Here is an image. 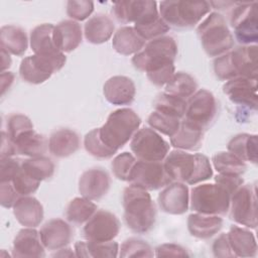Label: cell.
Wrapping results in <instances>:
<instances>
[{
    "instance_id": "obj_1",
    "label": "cell",
    "mask_w": 258,
    "mask_h": 258,
    "mask_svg": "<svg viewBox=\"0 0 258 258\" xmlns=\"http://www.w3.org/2000/svg\"><path fill=\"white\" fill-rule=\"evenodd\" d=\"M122 201L124 221L132 232L146 234L153 229L156 207L148 190L130 183L123 190Z\"/></svg>"
},
{
    "instance_id": "obj_2",
    "label": "cell",
    "mask_w": 258,
    "mask_h": 258,
    "mask_svg": "<svg viewBox=\"0 0 258 258\" xmlns=\"http://www.w3.org/2000/svg\"><path fill=\"white\" fill-rule=\"evenodd\" d=\"M163 165L172 181L195 185L213 176L210 159L202 153L191 154L184 150L174 149L168 152Z\"/></svg>"
},
{
    "instance_id": "obj_3",
    "label": "cell",
    "mask_w": 258,
    "mask_h": 258,
    "mask_svg": "<svg viewBox=\"0 0 258 258\" xmlns=\"http://www.w3.org/2000/svg\"><path fill=\"white\" fill-rule=\"evenodd\" d=\"M176 55L177 44L174 38L163 35L149 40L142 50L134 54L131 62L136 70L150 77L173 67Z\"/></svg>"
},
{
    "instance_id": "obj_4",
    "label": "cell",
    "mask_w": 258,
    "mask_h": 258,
    "mask_svg": "<svg viewBox=\"0 0 258 258\" xmlns=\"http://www.w3.org/2000/svg\"><path fill=\"white\" fill-rule=\"evenodd\" d=\"M141 119L130 108H121L113 111L108 116L105 124L99 128L102 141L111 149L118 151L137 132Z\"/></svg>"
},
{
    "instance_id": "obj_5",
    "label": "cell",
    "mask_w": 258,
    "mask_h": 258,
    "mask_svg": "<svg viewBox=\"0 0 258 258\" xmlns=\"http://www.w3.org/2000/svg\"><path fill=\"white\" fill-rule=\"evenodd\" d=\"M197 33L205 52L211 57H218L234 46V37L219 12L210 13L197 27Z\"/></svg>"
},
{
    "instance_id": "obj_6",
    "label": "cell",
    "mask_w": 258,
    "mask_h": 258,
    "mask_svg": "<svg viewBox=\"0 0 258 258\" xmlns=\"http://www.w3.org/2000/svg\"><path fill=\"white\" fill-rule=\"evenodd\" d=\"M210 11L208 1H161L158 8L163 21L175 28L194 27Z\"/></svg>"
},
{
    "instance_id": "obj_7",
    "label": "cell",
    "mask_w": 258,
    "mask_h": 258,
    "mask_svg": "<svg viewBox=\"0 0 258 258\" xmlns=\"http://www.w3.org/2000/svg\"><path fill=\"white\" fill-rule=\"evenodd\" d=\"M231 195L218 183H202L191 188L190 209L205 215L225 216L230 209Z\"/></svg>"
},
{
    "instance_id": "obj_8",
    "label": "cell",
    "mask_w": 258,
    "mask_h": 258,
    "mask_svg": "<svg viewBox=\"0 0 258 258\" xmlns=\"http://www.w3.org/2000/svg\"><path fill=\"white\" fill-rule=\"evenodd\" d=\"M67 61L63 52L50 54H32L24 57L19 67L20 78L32 85H38L48 80L52 74L62 69Z\"/></svg>"
},
{
    "instance_id": "obj_9",
    "label": "cell",
    "mask_w": 258,
    "mask_h": 258,
    "mask_svg": "<svg viewBox=\"0 0 258 258\" xmlns=\"http://www.w3.org/2000/svg\"><path fill=\"white\" fill-rule=\"evenodd\" d=\"M229 211L231 219L237 224L249 229L257 228L258 213L256 182L242 184L231 196Z\"/></svg>"
},
{
    "instance_id": "obj_10",
    "label": "cell",
    "mask_w": 258,
    "mask_h": 258,
    "mask_svg": "<svg viewBox=\"0 0 258 258\" xmlns=\"http://www.w3.org/2000/svg\"><path fill=\"white\" fill-rule=\"evenodd\" d=\"M257 2H236L230 16L235 37L242 45L256 44L258 41Z\"/></svg>"
},
{
    "instance_id": "obj_11",
    "label": "cell",
    "mask_w": 258,
    "mask_h": 258,
    "mask_svg": "<svg viewBox=\"0 0 258 258\" xmlns=\"http://www.w3.org/2000/svg\"><path fill=\"white\" fill-rule=\"evenodd\" d=\"M130 148L138 160L162 161L169 152V143L149 127L138 129L130 141Z\"/></svg>"
},
{
    "instance_id": "obj_12",
    "label": "cell",
    "mask_w": 258,
    "mask_h": 258,
    "mask_svg": "<svg viewBox=\"0 0 258 258\" xmlns=\"http://www.w3.org/2000/svg\"><path fill=\"white\" fill-rule=\"evenodd\" d=\"M216 115L217 101L212 92L200 89L186 100L184 120L204 131L212 125Z\"/></svg>"
},
{
    "instance_id": "obj_13",
    "label": "cell",
    "mask_w": 258,
    "mask_h": 258,
    "mask_svg": "<svg viewBox=\"0 0 258 258\" xmlns=\"http://www.w3.org/2000/svg\"><path fill=\"white\" fill-rule=\"evenodd\" d=\"M129 182L149 191L160 189L172 180L162 161L137 160L131 171Z\"/></svg>"
},
{
    "instance_id": "obj_14",
    "label": "cell",
    "mask_w": 258,
    "mask_h": 258,
    "mask_svg": "<svg viewBox=\"0 0 258 258\" xmlns=\"http://www.w3.org/2000/svg\"><path fill=\"white\" fill-rule=\"evenodd\" d=\"M112 14L119 22H133L134 25L148 23L160 16L157 3L149 0L116 2L112 6Z\"/></svg>"
},
{
    "instance_id": "obj_15",
    "label": "cell",
    "mask_w": 258,
    "mask_h": 258,
    "mask_svg": "<svg viewBox=\"0 0 258 258\" xmlns=\"http://www.w3.org/2000/svg\"><path fill=\"white\" fill-rule=\"evenodd\" d=\"M120 228V221L113 213L99 210L85 224L83 236L89 241L108 242L118 236Z\"/></svg>"
},
{
    "instance_id": "obj_16",
    "label": "cell",
    "mask_w": 258,
    "mask_h": 258,
    "mask_svg": "<svg viewBox=\"0 0 258 258\" xmlns=\"http://www.w3.org/2000/svg\"><path fill=\"white\" fill-rule=\"evenodd\" d=\"M223 92L229 100L243 108L257 110V80L237 77L227 81Z\"/></svg>"
},
{
    "instance_id": "obj_17",
    "label": "cell",
    "mask_w": 258,
    "mask_h": 258,
    "mask_svg": "<svg viewBox=\"0 0 258 258\" xmlns=\"http://www.w3.org/2000/svg\"><path fill=\"white\" fill-rule=\"evenodd\" d=\"M158 206L169 215H182L188 211L189 191L185 183L172 181L159 192Z\"/></svg>"
},
{
    "instance_id": "obj_18",
    "label": "cell",
    "mask_w": 258,
    "mask_h": 258,
    "mask_svg": "<svg viewBox=\"0 0 258 258\" xmlns=\"http://www.w3.org/2000/svg\"><path fill=\"white\" fill-rule=\"evenodd\" d=\"M110 175L100 167L90 168L82 173L79 179V191L82 197L91 201H100L109 191Z\"/></svg>"
},
{
    "instance_id": "obj_19",
    "label": "cell",
    "mask_w": 258,
    "mask_h": 258,
    "mask_svg": "<svg viewBox=\"0 0 258 258\" xmlns=\"http://www.w3.org/2000/svg\"><path fill=\"white\" fill-rule=\"evenodd\" d=\"M40 239L45 249L58 250L67 247L73 240L74 231L69 223L61 219H51L39 230Z\"/></svg>"
},
{
    "instance_id": "obj_20",
    "label": "cell",
    "mask_w": 258,
    "mask_h": 258,
    "mask_svg": "<svg viewBox=\"0 0 258 258\" xmlns=\"http://www.w3.org/2000/svg\"><path fill=\"white\" fill-rule=\"evenodd\" d=\"M105 99L112 105H130L136 94L134 82L126 76H114L106 81L103 86Z\"/></svg>"
},
{
    "instance_id": "obj_21",
    "label": "cell",
    "mask_w": 258,
    "mask_h": 258,
    "mask_svg": "<svg viewBox=\"0 0 258 258\" xmlns=\"http://www.w3.org/2000/svg\"><path fill=\"white\" fill-rule=\"evenodd\" d=\"M45 247L35 228L21 229L13 240L12 256L20 258H42Z\"/></svg>"
},
{
    "instance_id": "obj_22",
    "label": "cell",
    "mask_w": 258,
    "mask_h": 258,
    "mask_svg": "<svg viewBox=\"0 0 258 258\" xmlns=\"http://www.w3.org/2000/svg\"><path fill=\"white\" fill-rule=\"evenodd\" d=\"M230 55L237 77L257 80L258 47L256 44L238 46L230 51Z\"/></svg>"
},
{
    "instance_id": "obj_23",
    "label": "cell",
    "mask_w": 258,
    "mask_h": 258,
    "mask_svg": "<svg viewBox=\"0 0 258 258\" xmlns=\"http://www.w3.org/2000/svg\"><path fill=\"white\" fill-rule=\"evenodd\" d=\"M52 36L58 50L63 53L71 52L82 43V26L78 21L72 19L62 20L54 26Z\"/></svg>"
},
{
    "instance_id": "obj_24",
    "label": "cell",
    "mask_w": 258,
    "mask_h": 258,
    "mask_svg": "<svg viewBox=\"0 0 258 258\" xmlns=\"http://www.w3.org/2000/svg\"><path fill=\"white\" fill-rule=\"evenodd\" d=\"M12 209L17 222L26 228H36L43 220V207L34 197H20Z\"/></svg>"
},
{
    "instance_id": "obj_25",
    "label": "cell",
    "mask_w": 258,
    "mask_h": 258,
    "mask_svg": "<svg viewBox=\"0 0 258 258\" xmlns=\"http://www.w3.org/2000/svg\"><path fill=\"white\" fill-rule=\"evenodd\" d=\"M79 134L69 128H61L52 132L48 138L49 152L58 158L68 157L80 149Z\"/></svg>"
},
{
    "instance_id": "obj_26",
    "label": "cell",
    "mask_w": 258,
    "mask_h": 258,
    "mask_svg": "<svg viewBox=\"0 0 258 258\" xmlns=\"http://www.w3.org/2000/svg\"><path fill=\"white\" fill-rule=\"evenodd\" d=\"M223 227V219L216 215L192 213L187 218V230L192 237L209 239L218 234Z\"/></svg>"
},
{
    "instance_id": "obj_27",
    "label": "cell",
    "mask_w": 258,
    "mask_h": 258,
    "mask_svg": "<svg viewBox=\"0 0 258 258\" xmlns=\"http://www.w3.org/2000/svg\"><path fill=\"white\" fill-rule=\"evenodd\" d=\"M115 24L113 20L106 14L98 13L85 23L84 35L88 42L93 44H101L107 42L113 35Z\"/></svg>"
},
{
    "instance_id": "obj_28",
    "label": "cell",
    "mask_w": 258,
    "mask_h": 258,
    "mask_svg": "<svg viewBox=\"0 0 258 258\" xmlns=\"http://www.w3.org/2000/svg\"><path fill=\"white\" fill-rule=\"evenodd\" d=\"M204 130L183 120L176 133L170 137V145L175 149L184 151H197L202 147Z\"/></svg>"
},
{
    "instance_id": "obj_29",
    "label": "cell",
    "mask_w": 258,
    "mask_h": 258,
    "mask_svg": "<svg viewBox=\"0 0 258 258\" xmlns=\"http://www.w3.org/2000/svg\"><path fill=\"white\" fill-rule=\"evenodd\" d=\"M235 257H256L257 243L254 234L239 226H232L227 233Z\"/></svg>"
},
{
    "instance_id": "obj_30",
    "label": "cell",
    "mask_w": 258,
    "mask_h": 258,
    "mask_svg": "<svg viewBox=\"0 0 258 258\" xmlns=\"http://www.w3.org/2000/svg\"><path fill=\"white\" fill-rule=\"evenodd\" d=\"M13 142L16 147L17 154L28 157L42 156L48 150L47 138L34 131V129L27 130L18 135Z\"/></svg>"
},
{
    "instance_id": "obj_31",
    "label": "cell",
    "mask_w": 258,
    "mask_h": 258,
    "mask_svg": "<svg viewBox=\"0 0 258 258\" xmlns=\"http://www.w3.org/2000/svg\"><path fill=\"white\" fill-rule=\"evenodd\" d=\"M258 138L256 134L240 133L228 142V151L244 162L257 164Z\"/></svg>"
},
{
    "instance_id": "obj_32",
    "label": "cell",
    "mask_w": 258,
    "mask_h": 258,
    "mask_svg": "<svg viewBox=\"0 0 258 258\" xmlns=\"http://www.w3.org/2000/svg\"><path fill=\"white\" fill-rule=\"evenodd\" d=\"M146 41L133 26H122L113 35L112 46L120 54L130 55L142 50Z\"/></svg>"
},
{
    "instance_id": "obj_33",
    "label": "cell",
    "mask_w": 258,
    "mask_h": 258,
    "mask_svg": "<svg viewBox=\"0 0 258 258\" xmlns=\"http://www.w3.org/2000/svg\"><path fill=\"white\" fill-rule=\"evenodd\" d=\"M1 48L7 52L21 56L28 47V38L23 28L16 25H4L0 29Z\"/></svg>"
},
{
    "instance_id": "obj_34",
    "label": "cell",
    "mask_w": 258,
    "mask_h": 258,
    "mask_svg": "<svg viewBox=\"0 0 258 258\" xmlns=\"http://www.w3.org/2000/svg\"><path fill=\"white\" fill-rule=\"evenodd\" d=\"M74 248L78 257L115 258L119 255V244L113 240L108 242L78 241Z\"/></svg>"
},
{
    "instance_id": "obj_35",
    "label": "cell",
    "mask_w": 258,
    "mask_h": 258,
    "mask_svg": "<svg viewBox=\"0 0 258 258\" xmlns=\"http://www.w3.org/2000/svg\"><path fill=\"white\" fill-rule=\"evenodd\" d=\"M53 28L51 23H43L35 26L30 32V47L36 54H50L60 50L53 41Z\"/></svg>"
},
{
    "instance_id": "obj_36",
    "label": "cell",
    "mask_w": 258,
    "mask_h": 258,
    "mask_svg": "<svg viewBox=\"0 0 258 258\" xmlns=\"http://www.w3.org/2000/svg\"><path fill=\"white\" fill-rule=\"evenodd\" d=\"M97 205L93 201L84 197L73 199L66 208L67 220L76 226L86 224L89 219L97 212Z\"/></svg>"
},
{
    "instance_id": "obj_37",
    "label": "cell",
    "mask_w": 258,
    "mask_h": 258,
    "mask_svg": "<svg viewBox=\"0 0 258 258\" xmlns=\"http://www.w3.org/2000/svg\"><path fill=\"white\" fill-rule=\"evenodd\" d=\"M198 91L196 79L184 72L174 73L170 81L165 85L164 93L187 100Z\"/></svg>"
},
{
    "instance_id": "obj_38",
    "label": "cell",
    "mask_w": 258,
    "mask_h": 258,
    "mask_svg": "<svg viewBox=\"0 0 258 258\" xmlns=\"http://www.w3.org/2000/svg\"><path fill=\"white\" fill-rule=\"evenodd\" d=\"M21 167L28 176L37 181L50 178L53 175L55 168L53 161L44 155L29 157L22 160Z\"/></svg>"
},
{
    "instance_id": "obj_39",
    "label": "cell",
    "mask_w": 258,
    "mask_h": 258,
    "mask_svg": "<svg viewBox=\"0 0 258 258\" xmlns=\"http://www.w3.org/2000/svg\"><path fill=\"white\" fill-rule=\"evenodd\" d=\"M214 168L219 173H231L242 175L246 169V162L239 159L229 151H219L212 157Z\"/></svg>"
},
{
    "instance_id": "obj_40",
    "label": "cell",
    "mask_w": 258,
    "mask_h": 258,
    "mask_svg": "<svg viewBox=\"0 0 258 258\" xmlns=\"http://www.w3.org/2000/svg\"><path fill=\"white\" fill-rule=\"evenodd\" d=\"M186 100L181 98L161 93L154 101V110L162 114L172 116L178 119H182L185 114Z\"/></svg>"
},
{
    "instance_id": "obj_41",
    "label": "cell",
    "mask_w": 258,
    "mask_h": 258,
    "mask_svg": "<svg viewBox=\"0 0 258 258\" xmlns=\"http://www.w3.org/2000/svg\"><path fill=\"white\" fill-rule=\"evenodd\" d=\"M84 147L89 154L99 159H109L117 153L102 141L99 128H95L85 135Z\"/></svg>"
},
{
    "instance_id": "obj_42",
    "label": "cell",
    "mask_w": 258,
    "mask_h": 258,
    "mask_svg": "<svg viewBox=\"0 0 258 258\" xmlns=\"http://www.w3.org/2000/svg\"><path fill=\"white\" fill-rule=\"evenodd\" d=\"M148 125L158 133L171 137L176 133L180 126V119L162 114L158 111H153L147 118Z\"/></svg>"
},
{
    "instance_id": "obj_43",
    "label": "cell",
    "mask_w": 258,
    "mask_h": 258,
    "mask_svg": "<svg viewBox=\"0 0 258 258\" xmlns=\"http://www.w3.org/2000/svg\"><path fill=\"white\" fill-rule=\"evenodd\" d=\"M122 258L127 257H153V249L151 246L140 239L129 238L126 239L119 249V255Z\"/></svg>"
},
{
    "instance_id": "obj_44",
    "label": "cell",
    "mask_w": 258,
    "mask_h": 258,
    "mask_svg": "<svg viewBox=\"0 0 258 258\" xmlns=\"http://www.w3.org/2000/svg\"><path fill=\"white\" fill-rule=\"evenodd\" d=\"M136 157L130 152H122L114 157L111 168L115 177L122 181H129L131 171L136 163Z\"/></svg>"
},
{
    "instance_id": "obj_45",
    "label": "cell",
    "mask_w": 258,
    "mask_h": 258,
    "mask_svg": "<svg viewBox=\"0 0 258 258\" xmlns=\"http://www.w3.org/2000/svg\"><path fill=\"white\" fill-rule=\"evenodd\" d=\"M94 11V2L89 0H70L67 3V14L75 21L87 19Z\"/></svg>"
},
{
    "instance_id": "obj_46",
    "label": "cell",
    "mask_w": 258,
    "mask_h": 258,
    "mask_svg": "<svg viewBox=\"0 0 258 258\" xmlns=\"http://www.w3.org/2000/svg\"><path fill=\"white\" fill-rule=\"evenodd\" d=\"M15 188V190L18 192L20 197L24 196H30L31 194L35 192L40 184V181H37L30 176H28L23 170L22 167L20 170L13 176V178L10 180Z\"/></svg>"
},
{
    "instance_id": "obj_47",
    "label": "cell",
    "mask_w": 258,
    "mask_h": 258,
    "mask_svg": "<svg viewBox=\"0 0 258 258\" xmlns=\"http://www.w3.org/2000/svg\"><path fill=\"white\" fill-rule=\"evenodd\" d=\"M30 129H33V124L31 120L23 114H12L7 119V133L12 140Z\"/></svg>"
},
{
    "instance_id": "obj_48",
    "label": "cell",
    "mask_w": 258,
    "mask_h": 258,
    "mask_svg": "<svg viewBox=\"0 0 258 258\" xmlns=\"http://www.w3.org/2000/svg\"><path fill=\"white\" fill-rule=\"evenodd\" d=\"M214 72L216 77L221 81H229L231 79L237 78L232 64L230 51L215 58Z\"/></svg>"
},
{
    "instance_id": "obj_49",
    "label": "cell",
    "mask_w": 258,
    "mask_h": 258,
    "mask_svg": "<svg viewBox=\"0 0 258 258\" xmlns=\"http://www.w3.org/2000/svg\"><path fill=\"white\" fill-rule=\"evenodd\" d=\"M22 160L13 157L0 158V181L11 180L20 170Z\"/></svg>"
},
{
    "instance_id": "obj_50",
    "label": "cell",
    "mask_w": 258,
    "mask_h": 258,
    "mask_svg": "<svg viewBox=\"0 0 258 258\" xmlns=\"http://www.w3.org/2000/svg\"><path fill=\"white\" fill-rule=\"evenodd\" d=\"M215 182L224 187L232 196L244 183V179L238 174L218 173L215 176Z\"/></svg>"
},
{
    "instance_id": "obj_51",
    "label": "cell",
    "mask_w": 258,
    "mask_h": 258,
    "mask_svg": "<svg viewBox=\"0 0 258 258\" xmlns=\"http://www.w3.org/2000/svg\"><path fill=\"white\" fill-rule=\"evenodd\" d=\"M20 198L10 180L0 181V204L3 208H13L14 204Z\"/></svg>"
},
{
    "instance_id": "obj_52",
    "label": "cell",
    "mask_w": 258,
    "mask_h": 258,
    "mask_svg": "<svg viewBox=\"0 0 258 258\" xmlns=\"http://www.w3.org/2000/svg\"><path fill=\"white\" fill-rule=\"evenodd\" d=\"M212 250L215 257L226 258V257H235L231 245L228 240L227 233H222L213 243Z\"/></svg>"
},
{
    "instance_id": "obj_53",
    "label": "cell",
    "mask_w": 258,
    "mask_h": 258,
    "mask_svg": "<svg viewBox=\"0 0 258 258\" xmlns=\"http://www.w3.org/2000/svg\"><path fill=\"white\" fill-rule=\"evenodd\" d=\"M154 256H156V257H170V256L188 257L189 254L180 245H177L174 243H166V244L159 245L155 249Z\"/></svg>"
},
{
    "instance_id": "obj_54",
    "label": "cell",
    "mask_w": 258,
    "mask_h": 258,
    "mask_svg": "<svg viewBox=\"0 0 258 258\" xmlns=\"http://www.w3.org/2000/svg\"><path fill=\"white\" fill-rule=\"evenodd\" d=\"M17 154L13 140L5 131L1 132V157H12Z\"/></svg>"
},
{
    "instance_id": "obj_55",
    "label": "cell",
    "mask_w": 258,
    "mask_h": 258,
    "mask_svg": "<svg viewBox=\"0 0 258 258\" xmlns=\"http://www.w3.org/2000/svg\"><path fill=\"white\" fill-rule=\"evenodd\" d=\"M14 82V75L11 72H1L0 85H1V96H4L7 90L10 89Z\"/></svg>"
},
{
    "instance_id": "obj_56",
    "label": "cell",
    "mask_w": 258,
    "mask_h": 258,
    "mask_svg": "<svg viewBox=\"0 0 258 258\" xmlns=\"http://www.w3.org/2000/svg\"><path fill=\"white\" fill-rule=\"evenodd\" d=\"M11 63L12 59L9 52L1 48V72H5V70L9 69L11 67Z\"/></svg>"
},
{
    "instance_id": "obj_57",
    "label": "cell",
    "mask_w": 258,
    "mask_h": 258,
    "mask_svg": "<svg viewBox=\"0 0 258 258\" xmlns=\"http://www.w3.org/2000/svg\"><path fill=\"white\" fill-rule=\"evenodd\" d=\"M51 256L52 257H73V256H76V253H74L71 248L63 247L61 249H58L57 252H55Z\"/></svg>"
}]
</instances>
